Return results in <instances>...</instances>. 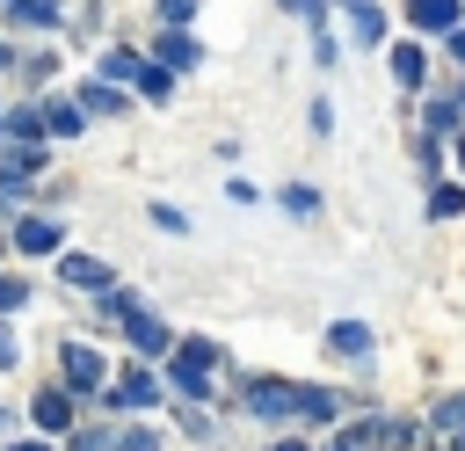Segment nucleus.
I'll return each instance as SVG.
<instances>
[{
	"mask_svg": "<svg viewBox=\"0 0 465 451\" xmlns=\"http://www.w3.org/2000/svg\"><path fill=\"white\" fill-rule=\"evenodd\" d=\"M0 364H15V335L7 327H0Z\"/></svg>",
	"mask_w": 465,
	"mask_h": 451,
	"instance_id": "24",
	"label": "nucleus"
},
{
	"mask_svg": "<svg viewBox=\"0 0 465 451\" xmlns=\"http://www.w3.org/2000/svg\"><path fill=\"white\" fill-rule=\"evenodd\" d=\"M36 422H44V429H65V422H73V400H65V393H44V400H36Z\"/></svg>",
	"mask_w": 465,
	"mask_h": 451,
	"instance_id": "12",
	"label": "nucleus"
},
{
	"mask_svg": "<svg viewBox=\"0 0 465 451\" xmlns=\"http://www.w3.org/2000/svg\"><path fill=\"white\" fill-rule=\"evenodd\" d=\"M450 58H465V22H458V29H450Z\"/></svg>",
	"mask_w": 465,
	"mask_h": 451,
	"instance_id": "25",
	"label": "nucleus"
},
{
	"mask_svg": "<svg viewBox=\"0 0 465 451\" xmlns=\"http://www.w3.org/2000/svg\"><path fill=\"white\" fill-rule=\"evenodd\" d=\"M283 7H298V15H320V0H283Z\"/></svg>",
	"mask_w": 465,
	"mask_h": 451,
	"instance_id": "26",
	"label": "nucleus"
},
{
	"mask_svg": "<svg viewBox=\"0 0 465 451\" xmlns=\"http://www.w3.org/2000/svg\"><path fill=\"white\" fill-rule=\"evenodd\" d=\"M131 342H138V356H160V349H167V327H160L153 313H131Z\"/></svg>",
	"mask_w": 465,
	"mask_h": 451,
	"instance_id": "9",
	"label": "nucleus"
},
{
	"mask_svg": "<svg viewBox=\"0 0 465 451\" xmlns=\"http://www.w3.org/2000/svg\"><path fill=\"white\" fill-rule=\"evenodd\" d=\"M44 131L73 138V131H80V109H73V102H51V109H44Z\"/></svg>",
	"mask_w": 465,
	"mask_h": 451,
	"instance_id": "13",
	"label": "nucleus"
},
{
	"mask_svg": "<svg viewBox=\"0 0 465 451\" xmlns=\"http://www.w3.org/2000/svg\"><path fill=\"white\" fill-rule=\"evenodd\" d=\"M341 15H349V29H356L363 44H378V36H385V15H378L371 0H341Z\"/></svg>",
	"mask_w": 465,
	"mask_h": 451,
	"instance_id": "6",
	"label": "nucleus"
},
{
	"mask_svg": "<svg viewBox=\"0 0 465 451\" xmlns=\"http://www.w3.org/2000/svg\"><path fill=\"white\" fill-rule=\"evenodd\" d=\"M247 407H254V415H291V407H298V393H291L283 378H262V386L247 393Z\"/></svg>",
	"mask_w": 465,
	"mask_h": 451,
	"instance_id": "3",
	"label": "nucleus"
},
{
	"mask_svg": "<svg viewBox=\"0 0 465 451\" xmlns=\"http://www.w3.org/2000/svg\"><path fill=\"white\" fill-rule=\"evenodd\" d=\"M276 451H305V444H276Z\"/></svg>",
	"mask_w": 465,
	"mask_h": 451,
	"instance_id": "27",
	"label": "nucleus"
},
{
	"mask_svg": "<svg viewBox=\"0 0 465 451\" xmlns=\"http://www.w3.org/2000/svg\"><path fill=\"white\" fill-rule=\"evenodd\" d=\"M458 102H465V95H458Z\"/></svg>",
	"mask_w": 465,
	"mask_h": 451,
	"instance_id": "29",
	"label": "nucleus"
},
{
	"mask_svg": "<svg viewBox=\"0 0 465 451\" xmlns=\"http://www.w3.org/2000/svg\"><path fill=\"white\" fill-rule=\"evenodd\" d=\"M421 29H458V0H407Z\"/></svg>",
	"mask_w": 465,
	"mask_h": 451,
	"instance_id": "10",
	"label": "nucleus"
},
{
	"mask_svg": "<svg viewBox=\"0 0 465 451\" xmlns=\"http://www.w3.org/2000/svg\"><path fill=\"white\" fill-rule=\"evenodd\" d=\"M203 371H211V342H182L174 364H167V386L174 393H203Z\"/></svg>",
	"mask_w": 465,
	"mask_h": 451,
	"instance_id": "1",
	"label": "nucleus"
},
{
	"mask_svg": "<svg viewBox=\"0 0 465 451\" xmlns=\"http://www.w3.org/2000/svg\"><path fill=\"white\" fill-rule=\"evenodd\" d=\"M189 7H196V0H160V15H167V22H182Z\"/></svg>",
	"mask_w": 465,
	"mask_h": 451,
	"instance_id": "23",
	"label": "nucleus"
},
{
	"mask_svg": "<svg viewBox=\"0 0 465 451\" xmlns=\"http://www.w3.org/2000/svg\"><path fill=\"white\" fill-rule=\"evenodd\" d=\"M65 284H87V291H109V269L94 255H65Z\"/></svg>",
	"mask_w": 465,
	"mask_h": 451,
	"instance_id": "8",
	"label": "nucleus"
},
{
	"mask_svg": "<svg viewBox=\"0 0 465 451\" xmlns=\"http://www.w3.org/2000/svg\"><path fill=\"white\" fill-rule=\"evenodd\" d=\"M116 451H160V436H153V429H124V436H116Z\"/></svg>",
	"mask_w": 465,
	"mask_h": 451,
	"instance_id": "18",
	"label": "nucleus"
},
{
	"mask_svg": "<svg viewBox=\"0 0 465 451\" xmlns=\"http://www.w3.org/2000/svg\"><path fill=\"white\" fill-rule=\"evenodd\" d=\"M15 22H51V0H15Z\"/></svg>",
	"mask_w": 465,
	"mask_h": 451,
	"instance_id": "19",
	"label": "nucleus"
},
{
	"mask_svg": "<svg viewBox=\"0 0 465 451\" xmlns=\"http://www.w3.org/2000/svg\"><path fill=\"white\" fill-rule=\"evenodd\" d=\"M65 378H73V393H87V386H102V356L73 342V349H65Z\"/></svg>",
	"mask_w": 465,
	"mask_h": 451,
	"instance_id": "5",
	"label": "nucleus"
},
{
	"mask_svg": "<svg viewBox=\"0 0 465 451\" xmlns=\"http://www.w3.org/2000/svg\"><path fill=\"white\" fill-rule=\"evenodd\" d=\"M160 58H167V65H196V44H189V36H160Z\"/></svg>",
	"mask_w": 465,
	"mask_h": 451,
	"instance_id": "14",
	"label": "nucleus"
},
{
	"mask_svg": "<svg viewBox=\"0 0 465 451\" xmlns=\"http://www.w3.org/2000/svg\"><path fill=\"white\" fill-rule=\"evenodd\" d=\"M429 131H458V102H429Z\"/></svg>",
	"mask_w": 465,
	"mask_h": 451,
	"instance_id": "17",
	"label": "nucleus"
},
{
	"mask_svg": "<svg viewBox=\"0 0 465 451\" xmlns=\"http://www.w3.org/2000/svg\"><path fill=\"white\" fill-rule=\"evenodd\" d=\"M109 400H116V407H153V400H160V378H153L145 364H131V371L109 386Z\"/></svg>",
	"mask_w": 465,
	"mask_h": 451,
	"instance_id": "2",
	"label": "nucleus"
},
{
	"mask_svg": "<svg viewBox=\"0 0 465 451\" xmlns=\"http://www.w3.org/2000/svg\"><path fill=\"white\" fill-rule=\"evenodd\" d=\"M327 342H334L341 356H356V349H371V327H363V320H334V327H327Z\"/></svg>",
	"mask_w": 465,
	"mask_h": 451,
	"instance_id": "11",
	"label": "nucleus"
},
{
	"mask_svg": "<svg viewBox=\"0 0 465 451\" xmlns=\"http://www.w3.org/2000/svg\"><path fill=\"white\" fill-rule=\"evenodd\" d=\"M138 87H145V95L160 102V95H167V73H160V65H138Z\"/></svg>",
	"mask_w": 465,
	"mask_h": 451,
	"instance_id": "20",
	"label": "nucleus"
},
{
	"mask_svg": "<svg viewBox=\"0 0 465 451\" xmlns=\"http://www.w3.org/2000/svg\"><path fill=\"white\" fill-rule=\"evenodd\" d=\"M458 160H465V145H458Z\"/></svg>",
	"mask_w": 465,
	"mask_h": 451,
	"instance_id": "28",
	"label": "nucleus"
},
{
	"mask_svg": "<svg viewBox=\"0 0 465 451\" xmlns=\"http://www.w3.org/2000/svg\"><path fill=\"white\" fill-rule=\"evenodd\" d=\"M15 247H22V255H51V247H58V226H51V218H22V226H15Z\"/></svg>",
	"mask_w": 465,
	"mask_h": 451,
	"instance_id": "4",
	"label": "nucleus"
},
{
	"mask_svg": "<svg viewBox=\"0 0 465 451\" xmlns=\"http://www.w3.org/2000/svg\"><path fill=\"white\" fill-rule=\"evenodd\" d=\"M22 298H29V284L22 276H0V306H22Z\"/></svg>",
	"mask_w": 465,
	"mask_h": 451,
	"instance_id": "21",
	"label": "nucleus"
},
{
	"mask_svg": "<svg viewBox=\"0 0 465 451\" xmlns=\"http://www.w3.org/2000/svg\"><path fill=\"white\" fill-rule=\"evenodd\" d=\"M421 73H429V58H421V44H392V80H400V87H414Z\"/></svg>",
	"mask_w": 465,
	"mask_h": 451,
	"instance_id": "7",
	"label": "nucleus"
},
{
	"mask_svg": "<svg viewBox=\"0 0 465 451\" xmlns=\"http://www.w3.org/2000/svg\"><path fill=\"white\" fill-rule=\"evenodd\" d=\"M436 422H465V393H450V400L436 407Z\"/></svg>",
	"mask_w": 465,
	"mask_h": 451,
	"instance_id": "22",
	"label": "nucleus"
},
{
	"mask_svg": "<svg viewBox=\"0 0 465 451\" xmlns=\"http://www.w3.org/2000/svg\"><path fill=\"white\" fill-rule=\"evenodd\" d=\"M283 211H291V218H312L320 196H312V189H283Z\"/></svg>",
	"mask_w": 465,
	"mask_h": 451,
	"instance_id": "16",
	"label": "nucleus"
},
{
	"mask_svg": "<svg viewBox=\"0 0 465 451\" xmlns=\"http://www.w3.org/2000/svg\"><path fill=\"white\" fill-rule=\"evenodd\" d=\"M429 211H436V218H458V211H465V189H450V182H443V189L429 196Z\"/></svg>",
	"mask_w": 465,
	"mask_h": 451,
	"instance_id": "15",
	"label": "nucleus"
}]
</instances>
